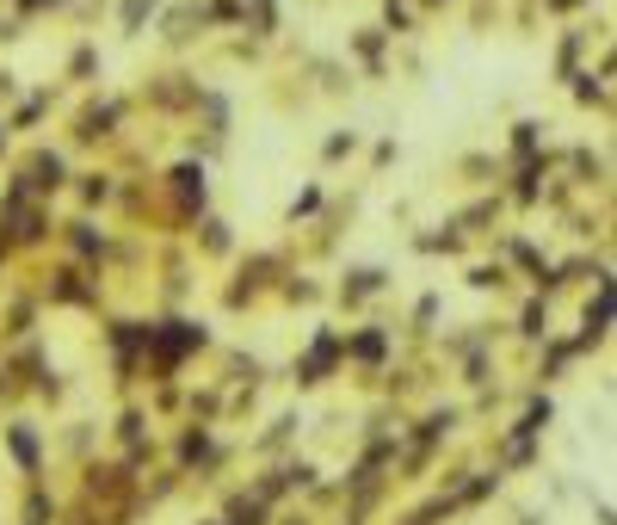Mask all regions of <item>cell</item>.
I'll list each match as a JSON object with an SVG mask.
<instances>
[]
</instances>
